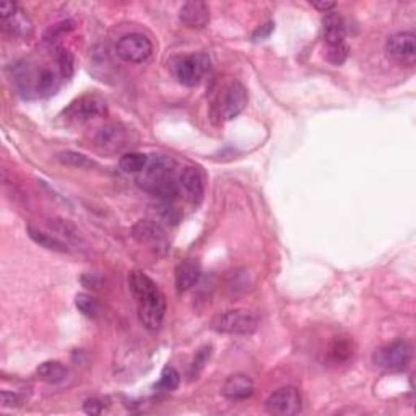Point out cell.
<instances>
[{"label":"cell","mask_w":416,"mask_h":416,"mask_svg":"<svg viewBox=\"0 0 416 416\" xmlns=\"http://www.w3.org/2000/svg\"><path fill=\"white\" fill-rule=\"evenodd\" d=\"M67 374H69V371L59 361H46L36 369L38 379L47 382V384H60L67 379Z\"/></svg>","instance_id":"cell-19"},{"label":"cell","mask_w":416,"mask_h":416,"mask_svg":"<svg viewBox=\"0 0 416 416\" xmlns=\"http://www.w3.org/2000/svg\"><path fill=\"white\" fill-rule=\"evenodd\" d=\"M212 330L223 335H252L259 328V317L247 309H229L215 315L210 324Z\"/></svg>","instance_id":"cell-3"},{"label":"cell","mask_w":416,"mask_h":416,"mask_svg":"<svg viewBox=\"0 0 416 416\" xmlns=\"http://www.w3.org/2000/svg\"><path fill=\"white\" fill-rule=\"evenodd\" d=\"M174 276H176V286H178V291L179 293H184V291L190 290L199 281L200 264L194 259L183 260L178 267H176Z\"/></svg>","instance_id":"cell-15"},{"label":"cell","mask_w":416,"mask_h":416,"mask_svg":"<svg viewBox=\"0 0 416 416\" xmlns=\"http://www.w3.org/2000/svg\"><path fill=\"white\" fill-rule=\"evenodd\" d=\"M210 356H212V347L210 345L200 348V350L195 353L192 366H190V377H192V379L202 372L205 365H207V361L210 360Z\"/></svg>","instance_id":"cell-25"},{"label":"cell","mask_w":416,"mask_h":416,"mask_svg":"<svg viewBox=\"0 0 416 416\" xmlns=\"http://www.w3.org/2000/svg\"><path fill=\"white\" fill-rule=\"evenodd\" d=\"M272 30H274V23H267V25H264V26H260L259 30L256 31V35H254V40H262V38H265V36H269L270 33H272Z\"/></svg>","instance_id":"cell-34"},{"label":"cell","mask_w":416,"mask_h":416,"mask_svg":"<svg viewBox=\"0 0 416 416\" xmlns=\"http://www.w3.org/2000/svg\"><path fill=\"white\" fill-rule=\"evenodd\" d=\"M210 69V59L205 54H195V56H188L178 60L174 70L176 76L181 83L185 87H197L202 81L203 75L207 74Z\"/></svg>","instance_id":"cell-9"},{"label":"cell","mask_w":416,"mask_h":416,"mask_svg":"<svg viewBox=\"0 0 416 416\" xmlns=\"http://www.w3.org/2000/svg\"><path fill=\"white\" fill-rule=\"evenodd\" d=\"M0 399H2V406L3 408H17L20 405V399H18L17 394H12V392L3 390L0 394Z\"/></svg>","instance_id":"cell-31"},{"label":"cell","mask_w":416,"mask_h":416,"mask_svg":"<svg viewBox=\"0 0 416 416\" xmlns=\"http://www.w3.org/2000/svg\"><path fill=\"white\" fill-rule=\"evenodd\" d=\"M247 104V92L239 81H233L223 92L218 94L217 101L213 103V117L219 122H228L238 117Z\"/></svg>","instance_id":"cell-4"},{"label":"cell","mask_w":416,"mask_h":416,"mask_svg":"<svg viewBox=\"0 0 416 416\" xmlns=\"http://www.w3.org/2000/svg\"><path fill=\"white\" fill-rule=\"evenodd\" d=\"M347 26L345 20L338 12H328L322 18V36L327 46H337L345 42Z\"/></svg>","instance_id":"cell-14"},{"label":"cell","mask_w":416,"mask_h":416,"mask_svg":"<svg viewBox=\"0 0 416 416\" xmlns=\"http://www.w3.org/2000/svg\"><path fill=\"white\" fill-rule=\"evenodd\" d=\"M310 6H313L314 8H317V10H320V12H324V13L332 12L333 8H335V3L325 2V0H320V2H310Z\"/></svg>","instance_id":"cell-33"},{"label":"cell","mask_w":416,"mask_h":416,"mask_svg":"<svg viewBox=\"0 0 416 416\" xmlns=\"http://www.w3.org/2000/svg\"><path fill=\"white\" fill-rule=\"evenodd\" d=\"M128 288L137 301L138 320L150 332L161 328L166 315V299L158 285L147 274L133 270L128 275Z\"/></svg>","instance_id":"cell-1"},{"label":"cell","mask_w":416,"mask_h":416,"mask_svg":"<svg viewBox=\"0 0 416 416\" xmlns=\"http://www.w3.org/2000/svg\"><path fill=\"white\" fill-rule=\"evenodd\" d=\"M62 165L75 166V168H85V166H92V161L87 156L76 151H64L59 155Z\"/></svg>","instance_id":"cell-27"},{"label":"cell","mask_w":416,"mask_h":416,"mask_svg":"<svg viewBox=\"0 0 416 416\" xmlns=\"http://www.w3.org/2000/svg\"><path fill=\"white\" fill-rule=\"evenodd\" d=\"M254 389V381L251 377L247 374H242V372H236V374L226 377V381H224L222 387V394L228 400H246L249 397H252Z\"/></svg>","instance_id":"cell-11"},{"label":"cell","mask_w":416,"mask_h":416,"mask_svg":"<svg viewBox=\"0 0 416 416\" xmlns=\"http://www.w3.org/2000/svg\"><path fill=\"white\" fill-rule=\"evenodd\" d=\"M74 30V23L72 22H62V23H57V25L51 26L49 30H47L44 40L47 42H51V44H54V42H57L60 40L62 36H65L67 33Z\"/></svg>","instance_id":"cell-28"},{"label":"cell","mask_w":416,"mask_h":416,"mask_svg":"<svg viewBox=\"0 0 416 416\" xmlns=\"http://www.w3.org/2000/svg\"><path fill=\"white\" fill-rule=\"evenodd\" d=\"M75 306L88 319H99L103 315V308L98 303V299H94L93 296L87 293H80L75 296Z\"/></svg>","instance_id":"cell-23"},{"label":"cell","mask_w":416,"mask_h":416,"mask_svg":"<svg viewBox=\"0 0 416 416\" xmlns=\"http://www.w3.org/2000/svg\"><path fill=\"white\" fill-rule=\"evenodd\" d=\"M148 160H150V156L145 155V153L131 151L121 156V160H119V168H121L124 173L140 174L142 171L147 168Z\"/></svg>","instance_id":"cell-21"},{"label":"cell","mask_w":416,"mask_h":416,"mask_svg":"<svg viewBox=\"0 0 416 416\" xmlns=\"http://www.w3.org/2000/svg\"><path fill=\"white\" fill-rule=\"evenodd\" d=\"M116 52L124 62L128 64H142L148 60L153 52V44L142 33H128L122 36L116 44Z\"/></svg>","instance_id":"cell-6"},{"label":"cell","mask_w":416,"mask_h":416,"mask_svg":"<svg viewBox=\"0 0 416 416\" xmlns=\"http://www.w3.org/2000/svg\"><path fill=\"white\" fill-rule=\"evenodd\" d=\"M325 57H327L330 64L342 65L343 62L348 59V46L345 42H342V44H337V46H327Z\"/></svg>","instance_id":"cell-26"},{"label":"cell","mask_w":416,"mask_h":416,"mask_svg":"<svg viewBox=\"0 0 416 416\" xmlns=\"http://www.w3.org/2000/svg\"><path fill=\"white\" fill-rule=\"evenodd\" d=\"M83 410H85V413H88V415H99V413H103L104 403H103V401L97 400V399L87 400V401H85Z\"/></svg>","instance_id":"cell-32"},{"label":"cell","mask_w":416,"mask_h":416,"mask_svg":"<svg viewBox=\"0 0 416 416\" xmlns=\"http://www.w3.org/2000/svg\"><path fill=\"white\" fill-rule=\"evenodd\" d=\"M385 51L392 59L403 65H413L416 60V36L413 31H400L385 42Z\"/></svg>","instance_id":"cell-10"},{"label":"cell","mask_w":416,"mask_h":416,"mask_svg":"<svg viewBox=\"0 0 416 416\" xmlns=\"http://www.w3.org/2000/svg\"><path fill=\"white\" fill-rule=\"evenodd\" d=\"M126 133L116 124H109L98 131L97 143L99 147L106 148V150H119V148L126 145Z\"/></svg>","instance_id":"cell-17"},{"label":"cell","mask_w":416,"mask_h":416,"mask_svg":"<svg viewBox=\"0 0 416 416\" xmlns=\"http://www.w3.org/2000/svg\"><path fill=\"white\" fill-rule=\"evenodd\" d=\"M57 62H59V74L62 78H70L74 75V56L69 51L60 49Z\"/></svg>","instance_id":"cell-29"},{"label":"cell","mask_w":416,"mask_h":416,"mask_svg":"<svg viewBox=\"0 0 416 416\" xmlns=\"http://www.w3.org/2000/svg\"><path fill=\"white\" fill-rule=\"evenodd\" d=\"M132 236L140 244H156V246L165 244V233L155 222H150V219H140V222L133 224Z\"/></svg>","instance_id":"cell-16"},{"label":"cell","mask_w":416,"mask_h":416,"mask_svg":"<svg viewBox=\"0 0 416 416\" xmlns=\"http://www.w3.org/2000/svg\"><path fill=\"white\" fill-rule=\"evenodd\" d=\"M176 161L171 156H150L147 168L138 176V185L155 197L171 202L178 199L179 184L176 181Z\"/></svg>","instance_id":"cell-2"},{"label":"cell","mask_w":416,"mask_h":416,"mask_svg":"<svg viewBox=\"0 0 416 416\" xmlns=\"http://www.w3.org/2000/svg\"><path fill=\"white\" fill-rule=\"evenodd\" d=\"M330 356L335 363H343L351 356V347L348 342H335L330 348Z\"/></svg>","instance_id":"cell-30"},{"label":"cell","mask_w":416,"mask_h":416,"mask_svg":"<svg viewBox=\"0 0 416 416\" xmlns=\"http://www.w3.org/2000/svg\"><path fill=\"white\" fill-rule=\"evenodd\" d=\"M181 188L184 189L185 195L190 202L197 205L203 197L205 192V183H203V174L200 168L195 166H188L183 173H181Z\"/></svg>","instance_id":"cell-13"},{"label":"cell","mask_w":416,"mask_h":416,"mask_svg":"<svg viewBox=\"0 0 416 416\" xmlns=\"http://www.w3.org/2000/svg\"><path fill=\"white\" fill-rule=\"evenodd\" d=\"M179 20L188 28L202 30L210 22V8L205 2L200 0H190L185 2L179 10Z\"/></svg>","instance_id":"cell-12"},{"label":"cell","mask_w":416,"mask_h":416,"mask_svg":"<svg viewBox=\"0 0 416 416\" xmlns=\"http://www.w3.org/2000/svg\"><path fill=\"white\" fill-rule=\"evenodd\" d=\"M28 234H30V238L35 241L36 244H40L41 247L47 249V251H54V252H69V249L59 239L51 236V234H47L44 231H41V229H38L35 226H28Z\"/></svg>","instance_id":"cell-22"},{"label":"cell","mask_w":416,"mask_h":416,"mask_svg":"<svg viewBox=\"0 0 416 416\" xmlns=\"http://www.w3.org/2000/svg\"><path fill=\"white\" fill-rule=\"evenodd\" d=\"M60 87V78L59 74L52 72L49 69H42L40 75L36 76L35 81V92L40 97H51V94L57 93V90Z\"/></svg>","instance_id":"cell-20"},{"label":"cell","mask_w":416,"mask_h":416,"mask_svg":"<svg viewBox=\"0 0 416 416\" xmlns=\"http://www.w3.org/2000/svg\"><path fill=\"white\" fill-rule=\"evenodd\" d=\"M301 394L293 385H285L274 392L265 401V410L275 416H293L301 411Z\"/></svg>","instance_id":"cell-7"},{"label":"cell","mask_w":416,"mask_h":416,"mask_svg":"<svg viewBox=\"0 0 416 416\" xmlns=\"http://www.w3.org/2000/svg\"><path fill=\"white\" fill-rule=\"evenodd\" d=\"M411 358H413V350H411L410 343L403 340L392 342L390 345H385L377 350L372 355V363L379 367V369L389 372H401L410 366Z\"/></svg>","instance_id":"cell-5"},{"label":"cell","mask_w":416,"mask_h":416,"mask_svg":"<svg viewBox=\"0 0 416 416\" xmlns=\"http://www.w3.org/2000/svg\"><path fill=\"white\" fill-rule=\"evenodd\" d=\"M106 113V103L98 94H83L75 99L69 108L64 111L67 121L72 122H88L94 117L103 116Z\"/></svg>","instance_id":"cell-8"},{"label":"cell","mask_w":416,"mask_h":416,"mask_svg":"<svg viewBox=\"0 0 416 416\" xmlns=\"http://www.w3.org/2000/svg\"><path fill=\"white\" fill-rule=\"evenodd\" d=\"M179 384H181L179 372L176 371L174 367L166 366L165 369H163V372H161V377H160V381H158L156 389L165 390V392H171V390L178 389Z\"/></svg>","instance_id":"cell-24"},{"label":"cell","mask_w":416,"mask_h":416,"mask_svg":"<svg viewBox=\"0 0 416 416\" xmlns=\"http://www.w3.org/2000/svg\"><path fill=\"white\" fill-rule=\"evenodd\" d=\"M2 25H3V30L10 33L12 36L30 38L33 33V23L30 22V18L20 10V8H17V12L12 13L10 17L3 18Z\"/></svg>","instance_id":"cell-18"}]
</instances>
